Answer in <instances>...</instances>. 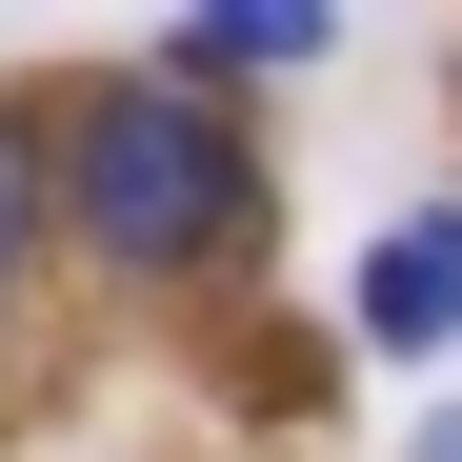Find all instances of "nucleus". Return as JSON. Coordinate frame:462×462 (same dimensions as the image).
Wrapping results in <instances>:
<instances>
[{"label": "nucleus", "mask_w": 462, "mask_h": 462, "mask_svg": "<svg viewBox=\"0 0 462 462\" xmlns=\"http://www.w3.org/2000/svg\"><path fill=\"white\" fill-rule=\"evenodd\" d=\"M81 221H101V262H141V282L221 262V242H242L221 121H201V101H101V121H81Z\"/></svg>", "instance_id": "nucleus-1"}, {"label": "nucleus", "mask_w": 462, "mask_h": 462, "mask_svg": "<svg viewBox=\"0 0 462 462\" xmlns=\"http://www.w3.org/2000/svg\"><path fill=\"white\" fill-rule=\"evenodd\" d=\"M362 342H382V362H442V342H462V221L362 242Z\"/></svg>", "instance_id": "nucleus-2"}, {"label": "nucleus", "mask_w": 462, "mask_h": 462, "mask_svg": "<svg viewBox=\"0 0 462 462\" xmlns=\"http://www.w3.org/2000/svg\"><path fill=\"white\" fill-rule=\"evenodd\" d=\"M322 21H162V81H301Z\"/></svg>", "instance_id": "nucleus-3"}, {"label": "nucleus", "mask_w": 462, "mask_h": 462, "mask_svg": "<svg viewBox=\"0 0 462 462\" xmlns=\"http://www.w3.org/2000/svg\"><path fill=\"white\" fill-rule=\"evenodd\" d=\"M21 242H41V162H21V121H0V301H21Z\"/></svg>", "instance_id": "nucleus-4"}, {"label": "nucleus", "mask_w": 462, "mask_h": 462, "mask_svg": "<svg viewBox=\"0 0 462 462\" xmlns=\"http://www.w3.org/2000/svg\"><path fill=\"white\" fill-rule=\"evenodd\" d=\"M422 462H462V402H442V422H422Z\"/></svg>", "instance_id": "nucleus-5"}]
</instances>
